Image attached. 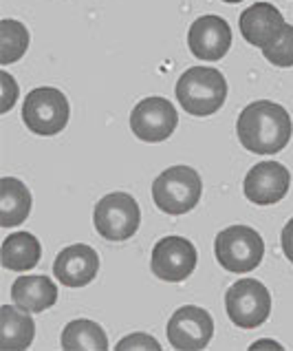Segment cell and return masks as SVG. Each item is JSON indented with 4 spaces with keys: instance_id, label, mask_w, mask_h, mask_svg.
Wrapping results in <instances>:
<instances>
[{
    "instance_id": "8992f818",
    "label": "cell",
    "mask_w": 293,
    "mask_h": 351,
    "mask_svg": "<svg viewBox=\"0 0 293 351\" xmlns=\"http://www.w3.org/2000/svg\"><path fill=\"white\" fill-rule=\"evenodd\" d=\"M225 309L236 327L254 329L271 314V294L256 278L236 280L225 294Z\"/></svg>"
},
{
    "instance_id": "5bb4252c",
    "label": "cell",
    "mask_w": 293,
    "mask_h": 351,
    "mask_svg": "<svg viewBox=\"0 0 293 351\" xmlns=\"http://www.w3.org/2000/svg\"><path fill=\"white\" fill-rule=\"evenodd\" d=\"M285 18L274 5L256 3L240 14V34L249 45L265 49L280 36L285 27Z\"/></svg>"
},
{
    "instance_id": "7c38bea8",
    "label": "cell",
    "mask_w": 293,
    "mask_h": 351,
    "mask_svg": "<svg viewBox=\"0 0 293 351\" xmlns=\"http://www.w3.org/2000/svg\"><path fill=\"white\" fill-rule=\"evenodd\" d=\"M190 51L201 60H220L231 47V29L220 16H201L190 25Z\"/></svg>"
},
{
    "instance_id": "30bf717a",
    "label": "cell",
    "mask_w": 293,
    "mask_h": 351,
    "mask_svg": "<svg viewBox=\"0 0 293 351\" xmlns=\"http://www.w3.org/2000/svg\"><path fill=\"white\" fill-rule=\"evenodd\" d=\"M214 336V320L203 307L186 305L177 309L168 323L170 345L181 351H199L209 345Z\"/></svg>"
},
{
    "instance_id": "3957f363",
    "label": "cell",
    "mask_w": 293,
    "mask_h": 351,
    "mask_svg": "<svg viewBox=\"0 0 293 351\" xmlns=\"http://www.w3.org/2000/svg\"><path fill=\"white\" fill-rule=\"evenodd\" d=\"M203 184L194 168L173 166L164 170L153 184V199L157 208L166 215H186L199 204Z\"/></svg>"
},
{
    "instance_id": "44dd1931",
    "label": "cell",
    "mask_w": 293,
    "mask_h": 351,
    "mask_svg": "<svg viewBox=\"0 0 293 351\" xmlns=\"http://www.w3.org/2000/svg\"><path fill=\"white\" fill-rule=\"evenodd\" d=\"M262 56L276 66H293V25L282 27L280 36L274 43L262 49Z\"/></svg>"
},
{
    "instance_id": "d6986e66",
    "label": "cell",
    "mask_w": 293,
    "mask_h": 351,
    "mask_svg": "<svg viewBox=\"0 0 293 351\" xmlns=\"http://www.w3.org/2000/svg\"><path fill=\"white\" fill-rule=\"evenodd\" d=\"M62 347L66 351H104L108 349V338L102 325H97L95 320L77 318L64 327Z\"/></svg>"
},
{
    "instance_id": "ffe728a7",
    "label": "cell",
    "mask_w": 293,
    "mask_h": 351,
    "mask_svg": "<svg viewBox=\"0 0 293 351\" xmlns=\"http://www.w3.org/2000/svg\"><path fill=\"white\" fill-rule=\"evenodd\" d=\"M29 47V32L23 23L7 18L0 23V64H12L25 56Z\"/></svg>"
},
{
    "instance_id": "5b68a950",
    "label": "cell",
    "mask_w": 293,
    "mask_h": 351,
    "mask_svg": "<svg viewBox=\"0 0 293 351\" xmlns=\"http://www.w3.org/2000/svg\"><path fill=\"white\" fill-rule=\"evenodd\" d=\"M68 115L71 106L66 95L53 86L36 88L27 95L23 104V119L27 128L36 135L51 137L62 133L68 124Z\"/></svg>"
},
{
    "instance_id": "2e32d148",
    "label": "cell",
    "mask_w": 293,
    "mask_h": 351,
    "mask_svg": "<svg viewBox=\"0 0 293 351\" xmlns=\"http://www.w3.org/2000/svg\"><path fill=\"white\" fill-rule=\"evenodd\" d=\"M14 303L27 312H44L58 300V285L49 276H20L12 287Z\"/></svg>"
},
{
    "instance_id": "9c48e42d",
    "label": "cell",
    "mask_w": 293,
    "mask_h": 351,
    "mask_svg": "<svg viewBox=\"0 0 293 351\" xmlns=\"http://www.w3.org/2000/svg\"><path fill=\"white\" fill-rule=\"evenodd\" d=\"M196 250L183 237H166L153 250V274L166 283H181L196 267Z\"/></svg>"
},
{
    "instance_id": "603a6c76",
    "label": "cell",
    "mask_w": 293,
    "mask_h": 351,
    "mask_svg": "<svg viewBox=\"0 0 293 351\" xmlns=\"http://www.w3.org/2000/svg\"><path fill=\"white\" fill-rule=\"evenodd\" d=\"M0 82H3V91H5L3 108H0V111L7 113L9 108H12V104H14V97L18 95V86H16V82H14L12 75H9V73H0Z\"/></svg>"
},
{
    "instance_id": "e0dca14e",
    "label": "cell",
    "mask_w": 293,
    "mask_h": 351,
    "mask_svg": "<svg viewBox=\"0 0 293 351\" xmlns=\"http://www.w3.org/2000/svg\"><path fill=\"white\" fill-rule=\"evenodd\" d=\"M31 213V193L14 177L0 179V226L16 228L27 221Z\"/></svg>"
},
{
    "instance_id": "8fae6325",
    "label": "cell",
    "mask_w": 293,
    "mask_h": 351,
    "mask_svg": "<svg viewBox=\"0 0 293 351\" xmlns=\"http://www.w3.org/2000/svg\"><path fill=\"white\" fill-rule=\"evenodd\" d=\"M289 184L291 175L280 162H260L247 173L242 190L251 204L271 206L289 193Z\"/></svg>"
},
{
    "instance_id": "ba28073f",
    "label": "cell",
    "mask_w": 293,
    "mask_h": 351,
    "mask_svg": "<svg viewBox=\"0 0 293 351\" xmlns=\"http://www.w3.org/2000/svg\"><path fill=\"white\" fill-rule=\"evenodd\" d=\"M179 115L166 97H146L130 113V128L146 144H159L175 133Z\"/></svg>"
},
{
    "instance_id": "d4e9b609",
    "label": "cell",
    "mask_w": 293,
    "mask_h": 351,
    "mask_svg": "<svg viewBox=\"0 0 293 351\" xmlns=\"http://www.w3.org/2000/svg\"><path fill=\"white\" fill-rule=\"evenodd\" d=\"M254 347H278V345H269V343H258V345H254Z\"/></svg>"
},
{
    "instance_id": "ac0fdd59",
    "label": "cell",
    "mask_w": 293,
    "mask_h": 351,
    "mask_svg": "<svg viewBox=\"0 0 293 351\" xmlns=\"http://www.w3.org/2000/svg\"><path fill=\"white\" fill-rule=\"evenodd\" d=\"M40 256H42V247L31 232L9 234L0 247V263L5 269H16V272L36 267L40 263Z\"/></svg>"
},
{
    "instance_id": "7402d4cb",
    "label": "cell",
    "mask_w": 293,
    "mask_h": 351,
    "mask_svg": "<svg viewBox=\"0 0 293 351\" xmlns=\"http://www.w3.org/2000/svg\"><path fill=\"white\" fill-rule=\"evenodd\" d=\"M117 349H161V345L148 334H133V336L121 340Z\"/></svg>"
},
{
    "instance_id": "4fadbf2b",
    "label": "cell",
    "mask_w": 293,
    "mask_h": 351,
    "mask_svg": "<svg viewBox=\"0 0 293 351\" xmlns=\"http://www.w3.org/2000/svg\"><path fill=\"white\" fill-rule=\"evenodd\" d=\"M99 256L90 245L75 243L64 247L53 263V274L66 287H84L97 276Z\"/></svg>"
},
{
    "instance_id": "484cf974",
    "label": "cell",
    "mask_w": 293,
    "mask_h": 351,
    "mask_svg": "<svg viewBox=\"0 0 293 351\" xmlns=\"http://www.w3.org/2000/svg\"><path fill=\"white\" fill-rule=\"evenodd\" d=\"M223 3H229V5H236V3H242V0H223Z\"/></svg>"
},
{
    "instance_id": "52a82bcc",
    "label": "cell",
    "mask_w": 293,
    "mask_h": 351,
    "mask_svg": "<svg viewBox=\"0 0 293 351\" xmlns=\"http://www.w3.org/2000/svg\"><path fill=\"white\" fill-rule=\"evenodd\" d=\"M95 230L108 241H126L141 223V210L135 197L128 193H113L99 199L93 213Z\"/></svg>"
},
{
    "instance_id": "7a4b0ae2",
    "label": "cell",
    "mask_w": 293,
    "mask_h": 351,
    "mask_svg": "<svg viewBox=\"0 0 293 351\" xmlns=\"http://www.w3.org/2000/svg\"><path fill=\"white\" fill-rule=\"evenodd\" d=\"M177 99L190 115H214L227 97V80L218 69L194 66L179 77Z\"/></svg>"
},
{
    "instance_id": "277c9868",
    "label": "cell",
    "mask_w": 293,
    "mask_h": 351,
    "mask_svg": "<svg viewBox=\"0 0 293 351\" xmlns=\"http://www.w3.org/2000/svg\"><path fill=\"white\" fill-rule=\"evenodd\" d=\"M216 261L227 272H251L265 256V241L249 226H229L218 232L214 243Z\"/></svg>"
},
{
    "instance_id": "6da1fadb",
    "label": "cell",
    "mask_w": 293,
    "mask_h": 351,
    "mask_svg": "<svg viewBox=\"0 0 293 351\" xmlns=\"http://www.w3.org/2000/svg\"><path fill=\"white\" fill-rule=\"evenodd\" d=\"M240 144L256 155H276L289 144L293 124L289 113L276 102L258 99L242 108L236 122Z\"/></svg>"
},
{
    "instance_id": "cb8c5ba5",
    "label": "cell",
    "mask_w": 293,
    "mask_h": 351,
    "mask_svg": "<svg viewBox=\"0 0 293 351\" xmlns=\"http://www.w3.org/2000/svg\"><path fill=\"white\" fill-rule=\"evenodd\" d=\"M280 243H282V252H285V256L293 263V219L285 228H282Z\"/></svg>"
},
{
    "instance_id": "9a60e30c",
    "label": "cell",
    "mask_w": 293,
    "mask_h": 351,
    "mask_svg": "<svg viewBox=\"0 0 293 351\" xmlns=\"http://www.w3.org/2000/svg\"><path fill=\"white\" fill-rule=\"evenodd\" d=\"M36 336V325L25 307L3 305L0 307V349L23 351L29 349Z\"/></svg>"
}]
</instances>
